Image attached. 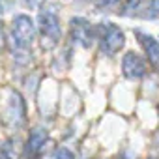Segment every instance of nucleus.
<instances>
[{
    "mask_svg": "<svg viewBox=\"0 0 159 159\" xmlns=\"http://www.w3.org/2000/svg\"><path fill=\"white\" fill-rule=\"evenodd\" d=\"M2 2H15V0H2Z\"/></svg>",
    "mask_w": 159,
    "mask_h": 159,
    "instance_id": "nucleus-17",
    "label": "nucleus"
},
{
    "mask_svg": "<svg viewBox=\"0 0 159 159\" xmlns=\"http://www.w3.org/2000/svg\"><path fill=\"white\" fill-rule=\"evenodd\" d=\"M49 144V131L41 125H36L28 131L25 148H23V155L25 159H41L45 148Z\"/></svg>",
    "mask_w": 159,
    "mask_h": 159,
    "instance_id": "nucleus-5",
    "label": "nucleus"
},
{
    "mask_svg": "<svg viewBox=\"0 0 159 159\" xmlns=\"http://www.w3.org/2000/svg\"><path fill=\"white\" fill-rule=\"evenodd\" d=\"M25 4H26L30 10H39V8L45 4V0H25Z\"/></svg>",
    "mask_w": 159,
    "mask_h": 159,
    "instance_id": "nucleus-14",
    "label": "nucleus"
},
{
    "mask_svg": "<svg viewBox=\"0 0 159 159\" xmlns=\"http://www.w3.org/2000/svg\"><path fill=\"white\" fill-rule=\"evenodd\" d=\"M6 36H4V30H2V26H0V52H2L4 49H6Z\"/></svg>",
    "mask_w": 159,
    "mask_h": 159,
    "instance_id": "nucleus-15",
    "label": "nucleus"
},
{
    "mask_svg": "<svg viewBox=\"0 0 159 159\" xmlns=\"http://www.w3.org/2000/svg\"><path fill=\"white\" fill-rule=\"evenodd\" d=\"M0 150H2V142H0Z\"/></svg>",
    "mask_w": 159,
    "mask_h": 159,
    "instance_id": "nucleus-20",
    "label": "nucleus"
},
{
    "mask_svg": "<svg viewBox=\"0 0 159 159\" xmlns=\"http://www.w3.org/2000/svg\"><path fill=\"white\" fill-rule=\"evenodd\" d=\"M36 36H38V26L34 19L26 13H15L11 19V34H10L13 49L28 51L34 45Z\"/></svg>",
    "mask_w": 159,
    "mask_h": 159,
    "instance_id": "nucleus-2",
    "label": "nucleus"
},
{
    "mask_svg": "<svg viewBox=\"0 0 159 159\" xmlns=\"http://www.w3.org/2000/svg\"><path fill=\"white\" fill-rule=\"evenodd\" d=\"M51 159H75V153L67 148V146H58L52 153Z\"/></svg>",
    "mask_w": 159,
    "mask_h": 159,
    "instance_id": "nucleus-12",
    "label": "nucleus"
},
{
    "mask_svg": "<svg viewBox=\"0 0 159 159\" xmlns=\"http://www.w3.org/2000/svg\"><path fill=\"white\" fill-rule=\"evenodd\" d=\"M2 11H4V2L0 0V15H2Z\"/></svg>",
    "mask_w": 159,
    "mask_h": 159,
    "instance_id": "nucleus-16",
    "label": "nucleus"
},
{
    "mask_svg": "<svg viewBox=\"0 0 159 159\" xmlns=\"http://www.w3.org/2000/svg\"><path fill=\"white\" fill-rule=\"evenodd\" d=\"M96 41L99 45L101 54L114 56V54H118L124 49V45H125V34H124V30L118 25L105 21V23L96 25Z\"/></svg>",
    "mask_w": 159,
    "mask_h": 159,
    "instance_id": "nucleus-1",
    "label": "nucleus"
},
{
    "mask_svg": "<svg viewBox=\"0 0 159 159\" xmlns=\"http://www.w3.org/2000/svg\"><path fill=\"white\" fill-rule=\"evenodd\" d=\"M142 4V0H124V4H122V15L125 17H131V15H137L139 8Z\"/></svg>",
    "mask_w": 159,
    "mask_h": 159,
    "instance_id": "nucleus-11",
    "label": "nucleus"
},
{
    "mask_svg": "<svg viewBox=\"0 0 159 159\" xmlns=\"http://www.w3.org/2000/svg\"><path fill=\"white\" fill-rule=\"evenodd\" d=\"M83 2H94V0H83Z\"/></svg>",
    "mask_w": 159,
    "mask_h": 159,
    "instance_id": "nucleus-18",
    "label": "nucleus"
},
{
    "mask_svg": "<svg viewBox=\"0 0 159 159\" xmlns=\"http://www.w3.org/2000/svg\"><path fill=\"white\" fill-rule=\"evenodd\" d=\"M135 36H137V39H139V45L144 49L150 66L159 71V41H157L153 36H150V34H146V32H142V30H139V28L135 30Z\"/></svg>",
    "mask_w": 159,
    "mask_h": 159,
    "instance_id": "nucleus-8",
    "label": "nucleus"
},
{
    "mask_svg": "<svg viewBox=\"0 0 159 159\" xmlns=\"http://www.w3.org/2000/svg\"><path fill=\"white\" fill-rule=\"evenodd\" d=\"M25 122H26V101L19 90H10L8 105L4 111V124L19 129L25 125Z\"/></svg>",
    "mask_w": 159,
    "mask_h": 159,
    "instance_id": "nucleus-4",
    "label": "nucleus"
},
{
    "mask_svg": "<svg viewBox=\"0 0 159 159\" xmlns=\"http://www.w3.org/2000/svg\"><path fill=\"white\" fill-rule=\"evenodd\" d=\"M69 34L73 43H79L84 49H90L96 41V26L84 17H73L69 21Z\"/></svg>",
    "mask_w": 159,
    "mask_h": 159,
    "instance_id": "nucleus-6",
    "label": "nucleus"
},
{
    "mask_svg": "<svg viewBox=\"0 0 159 159\" xmlns=\"http://www.w3.org/2000/svg\"><path fill=\"white\" fill-rule=\"evenodd\" d=\"M148 159H153V157H148Z\"/></svg>",
    "mask_w": 159,
    "mask_h": 159,
    "instance_id": "nucleus-21",
    "label": "nucleus"
},
{
    "mask_svg": "<svg viewBox=\"0 0 159 159\" xmlns=\"http://www.w3.org/2000/svg\"><path fill=\"white\" fill-rule=\"evenodd\" d=\"M15 139L10 137L2 142V150H0V159H17L19 157V152L15 150Z\"/></svg>",
    "mask_w": 159,
    "mask_h": 159,
    "instance_id": "nucleus-10",
    "label": "nucleus"
},
{
    "mask_svg": "<svg viewBox=\"0 0 159 159\" xmlns=\"http://www.w3.org/2000/svg\"><path fill=\"white\" fill-rule=\"evenodd\" d=\"M38 32L43 38V43L47 41V49L58 45L60 38H62V26H60V17L51 11V10H41L38 15Z\"/></svg>",
    "mask_w": 159,
    "mask_h": 159,
    "instance_id": "nucleus-3",
    "label": "nucleus"
},
{
    "mask_svg": "<svg viewBox=\"0 0 159 159\" xmlns=\"http://www.w3.org/2000/svg\"><path fill=\"white\" fill-rule=\"evenodd\" d=\"M118 159H127V157H124V155H122V157H118Z\"/></svg>",
    "mask_w": 159,
    "mask_h": 159,
    "instance_id": "nucleus-19",
    "label": "nucleus"
},
{
    "mask_svg": "<svg viewBox=\"0 0 159 159\" xmlns=\"http://www.w3.org/2000/svg\"><path fill=\"white\" fill-rule=\"evenodd\" d=\"M137 15H140L142 19H157L159 17V0H146V4L139 8Z\"/></svg>",
    "mask_w": 159,
    "mask_h": 159,
    "instance_id": "nucleus-9",
    "label": "nucleus"
},
{
    "mask_svg": "<svg viewBox=\"0 0 159 159\" xmlns=\"http://www.w3.org/2000/svg\"><path fill=\"white\" fill-rule=\"evenodd\" d=\"M122 73L125 79H131V81L142 79L148 73V60L144 56H140L139 52L129 51L122 58Z\"/></svg>",
    "mask_w": 159,
    "mask_h": 159,
    "instance_id": "nucleus-7",
    "label": "nucleus"
},
{
    "mask_svg": "<svg viewBox=\"0 0 159 159\" xmlns=\"http://www.w3.org/2000/svg\"><path fill=\"white\" fill-rule=\"evenodd\" d=\"M124 4V0H99V10L101 11H114Z\"/></svg>",
    "mask_w": 159,
    "mask_h": 159,
    "instance_id": "nucleus-13",
    "label": "nucleus"
}]
</instances>
